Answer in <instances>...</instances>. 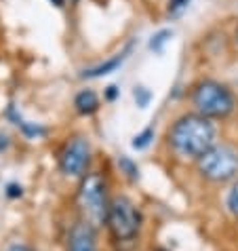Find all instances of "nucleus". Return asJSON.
<instances>
[{"label":"nucleus","instance_id":"nucleus-1","mask_svg":"<svg viewBox=\"0 0 238 251\" xmlns=\"http://www.w3.org/2000/svg\"><path fill=\"white\" fill-rule=\"evenodd\" d=\"M215 127L209 118L200 114H184L175 121L169 131V142L173 150L184 158H196L205 156L215 146Z\"/></svg>","mask_w":238,"mask_h":251},{"label":"nucleus","instance_id":"nucleus-2","mask_svg":"<svg viewBox=\"0 0 238 251\" xmlns=\"http://www.w3.org/2000/svg\"><path fill=\"white\" fill-rule=\"evenodd\" d=\"M108 201V186L99 173H89L82 177L80 190H78V205L85 215V222H89L93 228H99L108 224V211H110Z\"/></svg>","mask_w":238,"mask_h":251},{"label":"nucleus","instance_id":"nucleus-3","mask_svg":"<svg viewBox=\"0 0 238 251\" xmlns=\"http://www.w3.org/2000/svg\"><path fill=\"white\" fill-rule=\"evenodd\" d=\"M192 101L200 116L205 118H226L234 110L232 91L217 80H202L196 85Z\"/></svg>","mask_w":238,"mask_h":251},{"label":"nucleus","instance_id":"nucleus-4","mask_svg":"<svg viewBox=\"0 0 238 251\" xmlns=\"http://www.w3.org/2000/svg\"><path fill=\"white\" fill-rule=\"evenodd\" d=\"M198 171L211 182H228L238 176V152L230 146L215 144L198 158Z\"/></svg>","mask_w":238,"mask_h":251},{"label":"nucleus","instance_id":"nucleus-5","mask_svg":"<svg viewBox=\"0 0 238 251\" xmlns=\"http://www.w3.org/2000/svg\"><path fill=\"white\" fill-rule=\"evenodd\" d=\"M108 226L118 241H133L142 228V213L127 197H116L110 203Z\"/></svg>","mask_w":238,"mask_h":251},{"label":"nucleus","instance_id":"nucleus-6","mask_svg":"<svg viewBox=\"0 0 238 251\" xmlns=\"http://www.w3.org/2000/svg\"><path fill=\"white\" fill-rule=\"evenodd\" d=\"M91 163V144L85 137H72L64 146L59 156V167L66 176L85 177Z\"/></svg>","mask_w":238,"mask_h":251},{"label":"nucleus","instance_id":"nucleus-7","mask_svg":"<svg viewBox=\"0 0 238 251\" xmlns=\"http://www.w3.org/2000/svg\"><path fill=\"white\" fill-rule=\"evenodd\" d=\"M68 251H97V236L95 228L89 222H78L70 230Z\"/></svg>","mask_w":238,"mask_h":251},{"label":"nucleus","instance_id":"nucleus-8","mask_svg":"<svg viewBox=\"0 0 238 251\" xmlns=\"http://www.w3.org/2000/svg\"><path fill=\"white\" fill-rule=\"evenodd\" d=\"M74 106H76V110H78L80 114H93L95 110L99 108V97H97L95 91L85 89V91H80L78 95H76Z\"/></svg>","mask_w":238,"mask_h":251},{"label":"nucleus","instance_id":"nucleus-9","mask_svg":"<svg viewBox=\"0 0 238 251\" xmlns=\"http://www.w3.org/2000/svg\"><path fill=\"white\" fill-rule=\"evenodd\" d=\"M122 59H124V55H116V57L108 59L106 64L85 70V72H82V76H85V78H97V76H106V74H110V72H114V70L122 64Z\"/></svg>","mask_w":238,"mask_h":251},{"label":"nucleus","instance_id":"nucleus-10","mask_svg":"<svg viewBox=\"0 0 238 251\" xmlns=\"http://www.w3.org/2000/svg\"><path fill=\"white\" fill-rule=\"evenodd\" d=\"M171 36H173L171 30H160V32H156L152 36V40H150V49H152L154 53H163V49L171 40Z\"/></svg>","mask_w":238,"mask_h":251},{"label":"nucleus","instance_id":"nucleus-11","mask_svg":"<svg viewBox=\"0 0 238 251\" xmlns=\"http://www.w3.org/2000/svg\"><path fill=\"white\" fill-rule=\"evenodd\" d=\"M152 139H154V129H145L139 135L133 137V148L135 150H145L152 144Z\"/></svg>","mask_w":238,"mask_h":251},{"label":"nucleus","instance_id":"nucleus-12","mask_svg":"<svg viewBox=\"0 0 238 251\" xmlns=\"http://www.w3.org/2000/svg\"><path fill=\"white\" fill-rule=\"evenodd\" d=\"M192 0H169V15L171 17H181L186 13V9L190 6Z\"/></svg>","mask_w":238,"mask_h":251},{"label":"nucleus","instance_id":"nucleus-13","mask_svg":"<svg viewBox=\"0 0 238 251\" xmlns=\"http://www.w3.org/2000/svg\"><path fill=\"white\" fill-rule=\"evenodd\" d=\"M226 203H228V211L238 220V182L232 186V190L228 192V201H226Z\"/></svg>","mask_w":238,"mask_h":251},{"label":"nucleus","instance_id":"nucleus-14","mask_svg":"<svg viewBox=\"0 0 238 251\" xmlns=\"http://www.w3.org/2000/svg\"><path fill=\"white\" fill-rule=\"evenodd\" d=\"M118 165H120V169H122L124 173H127V176H129V177H133V179H135V177H139V169H137V165H135V163H133V160H131V158H127V156H122L120 160H118Z\"/></svg>","mask_w":238,"mask_h":251},{"label":"nucleus","instance_id":"nucleus-15","mask_svg":"<svg viewBox=\"0 0 238 251\" xmlns=\"http://www.w3.org/2000/svg\"><path fill=\"white\" fill-rule=\"evenodd\" d=\"M133 95H135V100H137V106H139V108H145V106L150 103V100H152V93H150L145 87H135Z\"/></svg>","mask_w":238,"mask_h":251},{"label":"nucleus","instance_id":"nucleus-16","mask_svg":"<svg viewBox=\"0 0 238 251\" xmlns=\"http://www.w3.org/2000/svg\"><path fill=\"white\" fill-rule=\"evenodd\" d=\"M6 251H36V249H32L30 245H24V243H15V245H11Z\"/></svg>","mask_w":238,"mask_h":251},{"label":"nucleus","instance_id":"nucleus-17","mask_svg":"<svg viewBox=\"0 0 238 251\" xmlns=\"http://www.w3.org/2000/svg\"><path fill=\"white\" fill-rule=\"evenodd\" d=\"M6 148H9V137L0 133V152H2V150H6Z\"/></svg>","mask_w":238,"mask_h":251},{"label":"nucleus","instance_id":"nucleus-18","mask_svg":"<svg viewBox=\"0 0 238 251\" xmlns=\"http://www.w3.org/2000/svg\"><path fill=\"white\" fill-rule=\"evenodd\" d=\"M9 190H11V192H9L11 197H17V194L22 197V186H19V188H17V186H9Z\"/></svg>","mask_w":238,"mask_h":251},{"label":"nucleus","instance_id":"nucleus-19","mask_svg":"<svg viewBox=\"0 0 238 251\" xmlns=\"http://www.w3.org/2000/svg\"><path fill=\"white\" fill-rule=\"evenodd\" d=\"M108 95H110V97H114V95H116V87H110V91H108Z\"/></svg>","mask_w":238,"mask_h":251},{"label":"nucleus","instance_id":"nucleus-20","mask_svg":"<svg viewBox=\"0 0 238 251\" xmlns=\"http://www.w3.org/2000/svg\"><path fill=\"white\" fill-rule=\"evenodd\" d=\"M55 4H57V6H61V0H55Z\"/></svg>","mask_w":238,"mask_h":251},{"label":"nucleus","instance_id":"nucleus-21","mask_svg":"<svg viewBox=\"0 0 238 251\" xmlns=\"http://www.w3.org/2000/svg\"><path fill=\"white\" fill-rule=\"evenodd\" d=\"M236 43H238V30H236Z\"/></svg>","mask_w":238,"mask_h":251}]
</instances>
